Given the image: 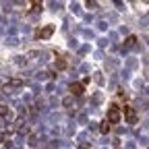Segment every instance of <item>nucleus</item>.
<instances>
[{
    "label": "nucleus",
    "mask_w": 149,
    "mask_h": 149,
    "mask_svg": "<svg viewBox=\"0 0 149 149\" xmlns=\"http://www.w3.org/2000/svg\"><path fill=\"white\" fill-rule=\"evenodd\" d=\"M110 124H118L120 122V110L116 108V106H112L110 110H108V118H106Z\"/></svg>",
    "instance_id": "nucleus-1"
},
{
    "label": "nucleus",
    "mask_w": 149,
    "mask_h": 149,
    "mask_svg": "<svg viewBox=\"0 0 149 149\" xmlns=\"http://www.w3.org/2000/svg\"><path fill=\"white\" fill-rule=\"evenodd\" d=\"M70 93H72V97L83 95V83H72L70 85Z\"/></svg>",
    "instance_id": "nucleus-4"
},
{
    "label": "nucleus",
    "mask_w": 149,
    "mask_h": 149,
    "mask_svg": "<svg viewBox=\"0 0 149 149\" xmlns=\"http://www.w3.org/2000/svg\"><path fill=\"white\" fill-rule=\"evenodd\" d=\"M135 44H137V37H135V35H128L126 42H124V48H133Z\"/></svg>",
    "instance_id": "nucleus-5"
},
{
    "label": "nucleus",
    "mask_w": 149,
    "mask_h": 149,
    "mask_svg": "<svg viewBox=\"0 0 149 149\" xmlns=\"http://www.w3.org/2000/svg\"><path fill=\"white\" fill-rule=\"evenodd\" d=\"M72 104H74V97H72V95H70V97H64V100H62V106H66V108H70Z\"/></svg>",
    "instance_id": "nucleus-9"
},
{
    "label": "nucleus",
    "mask_w": 149,
    "mask_h": 149,
    "mask_svg": "<svg viewBox=\"0 0 149 149\" xmlns=\"http://www.w3.org/2000/svg\"><path fill=\"white\" fill-rule=\"evenodd\" d=\"M56 68H58V70H64V68H66V60H64V58H56Z\"/></svg>",
    "instance_id": "nucleus-6"
},
{
    "label": "nucleus",
    "mask_w": 149,
    "mask_h": 149,
    "mask_svg": "<svg viewBox=\"0 0 149 149\" xmlns=\"http://www.w3.org/2000/svg\"><path fill=\"white\" fill-rule=\"evenodd\" d=\"M54 33V25H46L44 29H40L37 31V37H42V40H46V37H50Z\"/></svg>",
    "instance_id": "nucleus-3"
},
{
    "label": "nucleus",
    "mask_w": 149,
    "mask_h": 149,
    "mask_svg": "<svg viewBox=\"0 0 149 149\" xmlns=\"http://www.w3.org/2000/svg\"><path fill=\"white\" fill-rule=\"evenodd\" d=\"M79 149H89V145H81V147H79Z\"/></svg>",
    "instance_id": "nucleus-11"
},
{
    "label": "nucleus",
    "mask_w": 149,
    "mask_h": 149,
    "mask_svg": "<svg viewBox=\"0 0 149 149\" xmlns=\"http://www.w3.org/2000/svg\"><path fill=\"white\" fill-rule=\"evenodd\" d=\"M122 110H124V118L128 120V124H137V112L133 108H128V106H124Z\"/></svg>",
    "instance_id": "nucleus-2"
},
{
    "label": "nucleus",
    "mask_w": 149,
    "mask_h": 149,
    "mask_svg": "<svg viewBox=\"0 0 149 149\" xmlns=\"http://www.w3.org/2000/svg\"><path fill=\"white\" fill-rule=\"evenodd\" d=\"M0 116H4V118H10V110L6 106H0Z\"/></svg>",
    "instance_id": "nucleus-7"
},
{
    "label": "nucleus",
    "mask_w": 149,
    "mask_h": 149,
    "mask_svg": "<svg viewBox=\"0 0 149 149\" xmlns=\"http://www.w3.org/2000/svg\"><path fill=\"white\" fill-rule=\"evenodd\" d=\"M110 126H112V124H110L108 120H104L102 126H100V130H102V133H110Z\"/></svg>",
    "instance_id": "nucleus-8"
},
{
    "label": "nucleus",
    "mask_w": 149,
    "mask_h": 149,
    "mask_svg": "<svg viewBox=\"0 0 149 149\" xmlns=\"http://www.w3.org/2000/svg\"><path fill=\"white\" fill-rule=\"evenodd\" d=\"M13 87H21V81H19V79H13V81L6 85V89H13Z\"/></svg>",
    "instance_id": "nucleus-10"
}]
</instances>
